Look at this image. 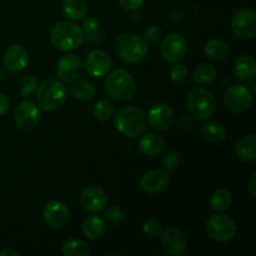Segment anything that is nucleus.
Listing matches in <instances>:
<instances>
[{
    "instance_id": "obj_27",
    "label": "nucleus",
    "mask_w": 256,
    "mask_h": 256,
    "mask_svg": "<svg viewBox=\"0 0 256 256\" xmlns=\"http://www.w3.org/2000/svg\"><path fill=\"white\" fill-rule=\"evenodd\" d=\"M204 52L212 62H222L229 54V45L224 40H212L205 45Z\"/></svg>"
},
{
    "instance_id": "obj_23",
    "label": "nucleus",
    "mask_w": 256,
    "mask_h": 256,
    "mask_svg": "<svg viewBox=\"0 0 256 256\" xmlns=\"http://www.w3.org/2000/svg\"><path fill=\"white\" fill-rule=\"evenodd\" d=\"M238 158L242 162H252L256 160V138L254 134L242 136L235 148Z\"/></svg>"
},
{
    "instance_id": "obj_20",
    "label": "nucleus",
    "mask_w": 256,
    "mask_h": 256,
    "mask_svg": "<svg viewBox=\"0 0 256 256\" xmlns=\"http://www.w3.org/2000/svg\"><path fill=\"white\" fill-rule=\"evenodd\" d=\"M232 72L235 78L240 82H252L256 74V62L254 58L250 55H242L238 58L232 66Z\"/></svg>"
},
{
    "instance_id": "obj_30",
    "label": "nucleus",
    "mask_w": 256,
    "mask_h": 256,
    "mask_svg": "<svg viewBox=\"0 0 256 256\" xmlns=\"http://www.w3.org/2000/svg\"><path fill=\"white\" fill-rule=\"evenodd\" d=\"M218 70L214 65L208 64V62H202V64L198 65L196 69L194 72V79L195 82H199L202 85L212 84L215 79H216Z\"/></svg>"
},
{
    "instance_id": "obj_35",
    "label": "nucleus",
    "mask_w": 256,
    "mask_h": 256,
    "mask_svg": "<svg viewBox=\"0 0 256 256\" xmlns=\"http://www.w3.org/2000/svg\"><path fill=\"white\" fill-rule=\"evenodd\" d=\"M142 232L150 238H158L162 236V226L158 220L149 219L142 224Z\"/></svg>"
},
{
    "instance_id": "obj_10",
    "label": "nucleus",
    "mask_w": 256,
    "mask_h": 256,
    "mask_svg": "<svg viewBox=\"0 0 256 256\" xmlns=\"http://www.w3.org/2000/svg\"><path fill=\"white\" fill-rule=\"evenodd\" d=\"M186 40L176 32H172V34L165 36L162 42V46H160V52H162V58L169 62H179L180 60L184 59V56L186 55Z\"/></svg>"
},
{
    "instance_id": "obj_17",
    "label": "nucleus",
    "mask_w": 256,
    "mask_h": 256,
    "mask_svg": "<svg viewBox=\"0 0 256 256\" xmlns=\"http://www.w3.org/2000/svg\"><path fill=\"white\" fill-rule=\"evenodd\" d=\"M70 218L69 209L64 202L52 200L44 209V220L52 229H62L68 224Z\"/></svg>"
},
{
    "instance_id": "obj_40",
    "label": "nucleus",
    "mask_w": 256,
    "mask_h": 256,
    "mask_svg": "<svg viewBox=\"0 0 256 256\" xmlns=\"http://www.w3.org/2000/svg\"><path fill=\"white\" fill-rule=\"evenodd\" d=\"M9 106H10L9 99L6 98V95L2 94V92H0V118L4 116V115L6 114L8 110H9Z\"/></svg>"
},
{
    "instance_id": "obj_38",
    "label": "nucleus",
    "mask_w": 256,
    "mask_h": 256,
    "mask_svg": "<svg viewBox=\"0 0 256 256\" xmlns=\"http://www.w3.org/2000/svg\"><path fill=\"white\" fill-rule=\"evenodd\" d=\"M162 29L159 26V25H150V26L148 28V29H145L144 32L145 40L149 42H152V44L159 42V40L162 39Z\"/></svg>"
},
{
    "instance_id": "obj_26",
    "label": "nucleus",
    "mask_w": 256,
    "mask_h": 256,
    "mask_svg": "<svg viewBox=\"0 0 256 256\" xmlns=\"http://www.w3.org/2000/svg\"><path fill=\"white\" fill-rule=\"evenodd\" d=\"M72 98L80 102H86L94 98L95 86L89 80H75L72 82V88H70Z\"/></svg>"
},
{
    "instance_id": "obj_32",
    "label": "nucleus",
    "mask_w": 256,
    "mask_h": 256,
    "mask_svg": "<svg viewBox=\"0 0 256 256\" xmlns=\"http://www.w3.org/2000/svg\"><path fill=\"white\" fill-rule=\"evenodd\" d=\"M38 79L32 75H26L22 78L19 82V92L22 98H29L36 92L38 89Z\"/></svg>"
},
{
    "instance_id": "obj_6",
    "label": "nucleus",
    "mask_w": 256,
    "mask_h": 256,
    "mask_svg": "<svg viewBox=\"0 0 256 256\" xmlns=\"http://www.w3.org/2000/svg\"><path fill=\"white\" fill-rule=\"evenodd\" d=\"M188 108L192 116L196 120H205L212 116L218 109V102L212 92L196 88L188 96Z\"/></svg>"
},
{
    "instance_id": "obj_24",
    "label": "nucleus",
    "mask_w": 256,
    "mask_h": 256,
    "mask_svg": "<svg viewBox=\"0 0 256 256\" xmlns=\"http://www.w3.org/2000/svg\"><path fill=\"white\" fill-rule=\"evenodd\" d=\"M200 134L204 139L210 142H220L226 138V128L224 124L219 122H209L206 124L202 125L200 128Z\"/></svg>"
},
{
    "instance_id": "obj_11",
    "label": "nucleus",
    "mask_w": 256,
    "mask_h": 256,
    "mask_svg": "<svg viewBox=\"0 0 256 256\" xmlns=\"http://www.w3.org/2000/svg\"><path fill=\"white\" fill-rule=\"evenodd\" d=\"M39 105L30 100H24L15 109V122L22 130H32L40 122Z\"/></svg>"
},
{
    "instance_id": "obj_44",
    "label": "nucleus",
    "mask_w": 256,
    "mask_h": 256,
    "mask_svg": "<svg viewBox=\"0 0 256 256\" xmlns=\"http://www.w3.org/2000/svg\"><path fill=\"white\" fill-rule=\"evenodd\" d=\"M5 79H6V74H5L4 69H2V68H0V82H2V80H5Z\"/></svg>"
},
{
    "instance_id": "obj_13",
    "label": "nucleus",
    "mask_w": 256,
    "mask_h": 256,
    "mask_svg": "<svg viewBox=\"0 0 256 256\" xmlns=\"http://www.w3.org/2000/svg\"><path fill=\"white\" fill-rule=\"evenodd\" d=\"M4 68L9 72L16 74L22 72L29 62V52L20 44H14L8 48L4 52Z\"/></svg>"
},
{
    "instance_id": "obj_19",
    "label": "nucleus",
    "mask_w": 256,
    "mask_h": 256,
    "mask_svg": "<svg viewBox=\"0 0 256 256\" xmlns=\"http://www.w3.org/2000/svg\"><path fill=\"white\" fill-rule=\"evenodd\" d=\"M162 244L165 252L170 255L180 256L185 252L188 248L186 236L182 230L176 229V228H170L166 232L162 234Z\"/></svg>"
},
{
    "instance_id": "obj_36",
    "label": "nucleus",
    "mask_w": 256,
    "mask_h": 256,
    "mask_svg": "<svg viewBox=\"0 0 256 256\" xmlns=\"http://www.w3.org/2000/svg\"><path fill=\"white\" fill-rule=\"evenodd\" d=\"M188 69L185 65L179 64V62H175L172 68H170V78H172V82H184L188 79Z\"/></svg>"
},
{
    "instance_id": "obj_34",
    "label": "nucleus",
    "mask_w": 256,
    "mask_h": 256,
    "mask_svg": "<svg viewBox=\"0 0 256 256\" xmlns=\"http://www.w3.org/2000/svg\"><path fill=\"white\" fill-rule=\"evenodd\" d=\"M180 160H182L180 152L176 150H170L165 154L164 159H162V166L165 170H175L179 166Z\"/></svg>"
},
{
    "instance_id": "obj_31",
    "label": "nucleus",
    "mask_w": 256,
    "mask_h": 256,
    "mask_svg": "<svg viewBox=\"0 0 256 256\" xmlns=\"http://www.w3.org/2000/svg\"><path fill=\"white\" fill-rule=\"evenodd\" d=\"M92 112H94V116L96 120H99V122H108L114 115V105H112L110 100L102 99L94 105Z\"/></svg>"
},
{
    "instance_id": "obj_29",
    "label": "nucleus",
    "mask_w": 256,
    "mask_h": 256,
    "mask_svg": "<svg viewBox=\"0 0 256 256\" xmlns=\"http://www.w3.org/2000/svg\"><path fill=\"white\" fill-rule=\"evenodd\" d=\"M62 252L64 256H89L92 254L89 245L79 239H70L65 242Z\"/></svg>"
},
{
    "instance_id": "obj_43",
    "label": "nucleus",
    "mask_w": 256,
    "mask_h": 256,
    "mask_svg": "<svg viewBox=\"0 0 256 256\" xmlns=\"http://www.w3.org/2000/svg\"><path fill=\"white\" fill-rule=\"evenodd\" d=\"M16 250L14 249H2V252H0V256H18Z\"/></svg>"
},
{
    "instance_id": "obj_33",
    "label": "nucleus",
    "mask_w": 256,
    "mask_h": 256,
    "mask_svg": "<svg viewBox=\"0 0 256 256\" xmlns=\"http://www.w3.org/2000/svg\"><path fill=\"white\" fill-rule=\"evenodd\" d=\"M105 219L112 225H120L125 220V212L119 206H110L105 212Z\"/></svg>"
},
{
    "instance_id": "obj_15",
    "label": "nucleus",
    "mask_w": 256,
    "mask_h": 256,
    "mask_svg": "<svg viewBox=\"0 0 256 256\" xmlns=\"http://www.w3.org/2000/svg\"><path fill=\"white\" fill-rule=\"evenodd\" d=\"M84 70V64L78 55H66L56 65V74L62 82H72L79 79Z\"/></svg>"
},
{
    "instance_id": "obj_25",
    "label": "nucleus",
    "mask_w": 256,
    "mask_h": 256,
    "mask_svg": "<svg viewBox=\"0 0 256 256\" xmlns=\"http://www.w3.org/2000/svg\"><path fill=\"white\" fill-rule=\"evenodd\" d=\"M62 10L70 20L79 22L84 19L88 14L86 0H64Z\"/></svg>"
},
{
    "instance_id": "obj_5",
    "label": "nucleus",
    "mask_w": 256,
    "mask_h": 256,
    "mask_svg": "<svg viewBox=\"0 0 256 256\" xmlns=\"http://www.w3.org/2000/svg\"><path fill=\"white\" fill-rule=\"evenodd\" d=\"M66 100V88L62 82L48 79L40 84L36 89V102L42 109L54 112L62 106Z\"/></svg>"
},
{
    "instance_id": "obj_1",
    "label": "nucleus",
    "mask_w": 256,
    "mask_h": 256,
    "mask_svg": "<svg viewBox=\"0 0 256 256\" xmlns=\"http://www.w3.org/2000/svg\"><path fill=\"white\" fill-rule=\"evenodd\" d=\"M85 39L84 30L76 24L60 22L52 26L50 32V42L62 52H72L82 44Z\"/></svg>"
},
{
    "instance_id": "obj_42",
    "label": "nucleus",
    "mask_w": 256,
    "mask_h": 256,
    "mask_svg": "<svg viewBox=\"0 0 256 256\" xmlns=\"http://www.w3.org/2000/svg\"><path fill=\"white\" fill-rule=\"evenodd\" d=\"M179 128L182 130H189L192 125V119L190 116H182L179 120Z\"/></svg>"
},
{
    "instance_id": "obj_22",
    "label": "nucleus",
    "mask_w": 256,
    "mask_h": 256,
    "mask_svg": "<svg viewBox=\"0 0 256 256\" xmlns=\"http://www.w3.org/2000/svg\"><path fill=\"white\" fill-rule=\"evenodd\" d=\"M82 234L90 240H96L104 236L105 232H106V224H105L104 219L96 215H90L86 219L82 222Z\"/></svg>"
},
{
    "instance_id": "obj_8",
    "label": "nucleus",
    "mask_w": 256,
    "mask_h": 256,
    "mask_svg": "<svg viewBox=\"0 0 256 256\" xmlns=\"http://www.w3.org/2000/svg\"><path fill=\"white\" fill-rule=\"evenodd\" d=\"M224 104L234 114L248 112L252 104V94L244 85H232L224 94Z\"/></svg>"
},
{
    "instance_id": "obj_18",
    "label": "nucleus",
    "mask_w": 256,
    "mask_h": 256,
    "mask_svg": "<svg viewBox=\"0 0 256 256\" xmlns=\"http://www.w3.org/2000/svg\"><path fill=\"white\" fill-rule=\"evenodd\" d=\"M88 74L94 78H102L112 69V59L109 54L102 50H92L85 60Z\"/></svg>"
},
{
    "instance_id": "obj_12",
    "label": "nucleus",
    "mask_w": 256,
    "mask_h": 256,
    "mask_svg": "<svg viewBox=\"0 0 256 256\" xmlns=\"http://www.w3.org/2000/svg\"><path fill=\"white\" fill-rule=\"evenodd\" d=\"M148 122L152 129L165 132V130L170 129L174 124V110L169 104H165V102L154 104L148 112Z\"/></svg>"
},
{
    "instance_id": "obj_7",
    "label": "nucleus",
    "mask_w": 256,
    "mask_h": 256,
    "mask_svg": "<svg viewBox=\"0 0 256 256\" xmlns=\"http://www.w3.org/2000/svg\"><path fill=\"white\" fill-rule=\"evenodd\" d=\"M206 232L216 242H229L236 236L238 228L234 220L224 214L214 215L206 222Z\"/></svg>"
},
{
    "instance_id": "obj_2",
    "label": "nucleus",
    "mask_w": 256,
    "mask_h": 256,
    "mask_svg": "<svg viewBox=\"0 0 256 256\" xmlns=\"http://www.w3.org/2000/svg\"><path fill=\"white\" fill-rule=\"evenodd\" d=\"M115 126L128 138L142 136L146 129V116L136 106L120 108L115 115Z\"/></svg>"
},
{
    "instance_id": "obj_21",
    "label": "nucleus",
    "mask_w": 256,
    "mask_h": 256,
    "mask_svg": "<svg viewBox=\"0 0 256 256\" xmlns=\"http://www.w3.org/2000/svg\"><path fill=\"white\" fill-rule=\"evenodd\" d=\"M165 142L160 135L154 134V132H149L142 136L139 142V149L146 156H159L162 152H164Z\"/></svg>"
},
{
    "instance_id": "obj_37",
    "label": "nucleus",
    "mask_w": 256,
    "mask_h": 256,
    "mask_svg": "<svg viewBox=\"0 0 256 256\" xmlns=\"http://www.w3.org/2000/svg\"><path fill=\"white\" fill-rule=\"evenodd\" d=\"M82 26H84L85 32L89 34V38L95 36V35H99L100 32V22L96 18L89 16L86 19H82Z\"/></svg>"
},
{
    "instance_id": "obj_16",
    "label": "nucleus",
    "mask_w": 256,
    "mask_h": 256,
    "mask_svg": "<svg viewBox=\"0 0 256 256\" xmlns=\"http://www.w3.org/2000/svg\"><path fill=\"white\" fill-rule=\"evenodd\" d=\"M170 184V178L168 175L166 170L162 169H154L150 172H145L140 182L142 192L146 194L154 195L164 192Z\"/></svg>"
},
{
    "instance_id": "obj_9",
    "label": "nucleus",
    "mask_w": 256,
    "mask_h": 256,
    "mask_svg": "<svg viewBox=\"0 0 256 256\" xmlns=\"http://www.w3.org/2000/svg\"><path fill=\"white\" fill-rule=\"evenodd\" d=\"M232 29L239 39L250 40L256 35V12L252 8H244L235 12Z\"/></svg>"
},
{
    "instance_id": "obj_39",
    "label": "nucleus",
    "mask_w": 256,
    "mask_h": 256,
    "mask_svg": "<svg viewBox=\"0 0 256 256\" xmlns=\"http://www.w3.org/2000/svg\"><path fill=\"white\" fill-rule=\"evenodd\" d=\"M145 0H119V4L128 12H136L142 6Z\"/></svg>"
},
{
    "instance_id": "obj_4",
    "label": "nucleus",
    "mask_w": 256,
    "mask_h": 256,
    "mask_svg": "<svg viewBox=\"0 0 256 256\" xmlns=\"http://www.w3.org/2000/svg\"><path fill=\"white\" fill-rule=\"evenodd\" d=\"M105 90L108 95L116 102H126L134 96L136 92V82L129 72L125 69H116L106 78Z\"/></svg>"
},
{
    "instance_id": "obj_41",
    "label": "nucleus",
    "mask_w": 256,
    "mask_h": 256,
    "mask_svg": "<svg viewBox=\"0 0 256 256\" xmlns=\"http://www.w3.org/2000/svg\"><path fill=\"white\" fill-rule=\"evenodd\" d=\"M248 192L252 198L256 196V172H252V175L250 176L249 182H248Z\"/></svg>"
},
{
    "instance_id": "obj_3",
    "label": "nucleus",
    "mask_w": 256,
    "mask_h": 256,
    "mask_svg": "<svg viewBox=\"0 0 256 256\" xmlns=\"http://www.w3.org/2000/svg\"><path fill=\"white\" fill-rule=\"evenodd\" d=\"M115 52L122 62L136 64L145 59L149 52V45L145 38L135 34H124L115 42Z\"/></svg>"
},
{
    "instance_id": "obj_14",
    "label": "nucleus",
    "mask_w": 256,
    "mask_h": 256,
    "mask_svg": "<svg viewBox=\"0 0 256 256\" xmlns=\"http://www.w3.org/2000/svg\"><path fill=\"white\" fill-rule=\"evenodd\" d=\"M109 196L104 188L92 185L88 186L82 194V204L88 212H100L106 209Z\"/></svg>"
},
{
    "instance_id": "obj_28",
    "label": "nucleus",
    "mask_w": 256,
    "mask_h": 256,
    "mask_svg": "<svg viewBox=\"0 0 256 256\" xmlns=\"http://www.w3.org/2000/svg\"><path fill=\"white\" fill-rule=\"evenodd\" d=\"M232 205V194L226 189H219L210 196V208L214 212H225Z\"/></svg>"
}]
</instances>
